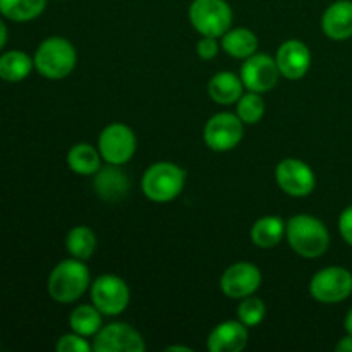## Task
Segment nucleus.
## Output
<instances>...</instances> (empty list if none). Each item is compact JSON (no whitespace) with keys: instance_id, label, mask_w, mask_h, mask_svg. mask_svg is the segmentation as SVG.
<instances>
[{"instance_id":"f257e3e1","label":"nucleus","mask_w":352,"mask_h":352,"mask_svg":"<svg viewBox=\"0 0 352 352\" xmlns=\"http://www.w3.org/2000/svg\"><path fill=\"white\" fill-rule=\"evenodd\" d=\"M285 236L292 250L308 260L322 256L330 246V234L325 223L306 213L289 219Z\"/></svg>"},{"instance_id":"f03ea898","label":"nucleus","mask_w":352,"mask_h":352,"mask_svg":"<svg viewBox=\"0 0 352 352\" xmlns=\"http://www.w3.org/2000/svg\"><path fill=\"white\" fill-rule=\"evenodd\" d=\"M89 285V270L82 260H64L48 277V294L54 301L69 305L81 298Z\"/></svg>"},{"instance_id":"7ed1b4c3","label":"nucleus","mask_w":352,"mask_h":352,"mask_svg":"<svg viewBox=\"0 0 352 352\" xmlns=\"http://www.w3.org/2000/svg\"><path fill=\"white\" fill-rule=\"evenodd\" d=\"M33 62L36 71L43 78L57 81L71 74L78 62V54L74 45L69 40L62 36H52L41 41L34 52Z\"/></svg>"},{"instance_id":"20e7f679","label":"nucleus","mask_w":352,"mask_h":352,"mask_svg":"<svg viewBox=\"0 0 352 352\" xmlns=\"http://www.w3.org/2000/svg\"><path fill=\"white\" fill-rule=\"evenodd\" d=\"M186 182V172L170 162H158L146 168L141 188L144 196L155 203H168L181 195Z\"/></svg>"},{"instance_id":"39448f33","label":"nucleus","mask_w":352,"mask_h":352,"mask_svg":"<svg viewBox=\"0 0 352 352\" xmlns=\"http://www.w3.org/2000/svg\"><path fill=\"white\" fill-rule=\"evenodd\" d=\"M189 21L203 36L219 38L230 30L232 9L226 0H195L189 6Z\"/></svg>"},{"instance_id":"423d86ee","label":"nucleus","mask_w":352,"mask_h":352,"mask_svg":"<svg viewBox=\"0 0 352 352\" xmlns=\"http://www.w3.org/2000/svg\"><path fill=\"white\" fill-rule=\"evenodd\" d=\"M309 294L323 305H337L352 294V274L344 267H327L309 282Z\"/></svg>"},{"instance_id":"0eeeda50","label":"nucleus","mask_w":352,"mask_h":352,"mask_svg":"<svg viewBox=\"0 0 352 352\" xmlns=\"http://www.w3.org/2000/svg\"><path fill=\"white\" fill-rule=\"evenodd\" d=\"M98 151L107 164L124 165L136 153V136L126 124H110L98 138Z\"/></svg>"},{"instance_id":"6e6552de","label":"nucleus","mask_w":352,"mask_h":352,"mask_svg":"<svg viewBox=\"0 0 352 352\" xmlns=\"http://www.w3.org/2000/svg\"><path fill=\"white\" fill-rule=\"evenodd\" d=\"M91 301L103 315L117 316L129 305V287L117 275H100L91 284Z\"/></svg>"},{"instance_id":"1a4fd4ad","label":"nucleus","mask_w":352,"mask_h":352,"mask_svg":"<svg viewBox=\"0 0 352 352\" xmlns=\"http://www.w3.org/2000/svg\"><path fill=\"white\" fill-rule=\"evenodd\" d=\"M244 134V122L229 112L215 113L205 124L203 138L213 151L234 150L241 143Z\"/></svg>"},{"instance_id":"9d476101","label":"nucleus","mask_w":352,"mask_h":352,"mask_svg":"<svg viewBox=\"0 0 352 352\" xmlns=\"http://www.w3.org/2000/svg\"><path fill=\"white\" fill-rule=\"evenodd\" d=\"M277 184L284 192L294 198H302L315 191L316 177L308 164L298 158H285L275 170Z\"/></svg>"},{"instance_id":"9b49d317","label":"nucleus","mask_w":352,"mask_h":352,"mask_svg":"<svg viewBox=\"0 0 352 352\" xmlns=\"http://www.w3.org/2000/svg\"><path fill=\"white\" fill-rule=\"evenodd\" d=\"M93 349L96 352H143L144 340L133 327L126 323H110L98 330Z\"/></svg>"},{"instance_id":"f8f14e48","label":"nucleus","mask_w":352,"mask_h":352,"mask_svg":"<svg viewBox=\"0 0 352 352\" xmlns=\"http://www.w3.org/2000/svg\"><path fill=\"white\" fill-rule=\"evenodd\" d=\"M261 285V272L256 265L239 261L227 268L220 278V287L227 298L243 299L253 296Z\"/></svg>"},{"instance_id":"ddd939ff","label":"nucleus","mask_w":352,"mask_h":352,"mask_svg":"<svg viewBox=\"0 0 352 352\" xmlns=\"http://www.w3.org/2000/svg\"><path fill=\"white\" fill-rule=\"evenodd\" d=\"M277 60L265 54H253L241 67V79L246 89L254 93H267L278 82Z\"/></svg>"},{"instance_id":"4468645a","label":"nucleus","mask_w":352,"mask_h":352,"mask_svg":"<svg viewBox=\"0 0 352 352\" xmlns=\"http://www.w3.org/2000/svg\"><path fill=\"white\" fill-rule=\"evenodd\" d=\"M278 65V71L284 78L291 81L305 78L306 72L311 65V52L306 47V43L299 40H287L280 45L275 57Z\"/></svg>"},{"instance_id":"2eb2a0df","label":"nucleus","mask_w":352,"mask_h":352,"mask_svg":"<svg viewBox=\"0 0 352 352\" xmlns=\"http://www.w3.org/2000/svg\"><path fill=\"white\" fill-rule=\"evenodd\" d=\"M93 188H95L96 195L102 199L110 203L120 201L127 196L131 188L129 177L124 174L119 168V165L109 164V167L100 168L95 174V181H93Z\"/></svg>"},{"instance_id":"dca6fc26","label":"nucleus","mask_w":352,"mask_h":352,"mask_svg":"<svg viewBox=\"0 0 352 352\" xmlns=\"http://www.w3.org/2000/svg\"><path fill=\"white\" fill-rule=\"evenodd\" d=\"M248 327L241 322H223L212 330L208 349L212 352H241L248 346Z\"/></svg>"},{"instance_id":"f3484780","label":"nucleus","mask_w":352,"mask_h":352,"mask_svg":"<svg viewBox=\"0 0 352 352\" xmlns=\"http://www.w3.org/2000/svg\"><path fill=\"white\" fill-rule=\"evenodd\" d=\"M322 30L330 40L352 38V0H337L323 12Z\"/></svg>"},{"instance_id":"a211bd4d","label":"nucleus","mask_w":352,"mask_h":352,"mask_svg":"<svg viewBox=\"0 0 352 352\" xmlns=\"http://www.w3.org/2000/svg\"><path fill=\"white\" fill-rule=\"evenodd\" d=\"M244 82L243 79L237 78L234 72H219L213 76L208 82V93L213 102L220 105H230L236 103L243 96Z\"/></svg>"},{"instance_id":"6ab92c4d","label":"nucleus","mask_w":352,"mask_h":352,"mask_svg":"<svg viewBox=\"0 0 352 352\" xmlns=\"http://www.w3.org/2000/svg\"><path fill=\"white\" fill-rule=\"evenodd\" d=\"M285 236V223L280 217L267 215L256 220L251 229V239L258 248L263 250H270V248L277 246Z\"/></svg>"},{"instance_id":"aec40b11","label":"nucleus","mask_w":352,"mask_h":352,"mask_svg":"<svg viewBox=\"0 0 352 352\" xmlns=\"http://www.w3.org/2000/svg\"><path fill=\"white\" fill-rule=\"evenodd\" d=\"M222 48L234 58H248L258 50L256 34L246 28L229 30L222 36Z\"/></svg>"},{"instance_id":"412c9836","label":"nucleus","mask_w":352,"mask_h":352,"mask_svg":"<svg viewBox=\"0 0 352 352\" xmlns=\"http://www.w3.org/2000/svg\"><path fill=\"white\" fill-rule=\"evenodd\" d=\"M33 67V58L21 50H9L0 55V79L7 82L23 81Z\"/></svg>"},{"instance_id":"4be33fe9","label":"nucleus","mask_w":352,"mask_h":352,"mask_svg":"<svg viewBox=\"0 0 352 352\" xmlns=\"http://www.w3.org/2000/svg\"><path fill=\"white\" fill-rule=\"evenodd\" d=\"M102 155L95 146L88 143H78L69 150L67 165L79 175H93L100 170Z\"/></svg>"},{"instance_id":"5701e85b","label":"nucleus","mask_w":352,"mask_h":352,"mask_svg":"<svg viewBox=\"0 0 352 352\" xmlns=\"http://www.w3.org/2000/svg\"><path fill=\"white\" fill-rule=\"evenodd\" d=\"M47 0H0V14L16 23L36 19L45 10Z\"/></svg>"},{"instance_id":"b1692460","label":"nucleus","mask_w":352,"mask_h":352,"mask_svg":"<svg viewBox=\"0 0 352 352\" xmlns=\"http://www.w3.org/2000/svg\"><path fill=\"white\" fill-rule=\"evenodd\" d=\"M69 325H71L72 332L82 337L96 336L98 330L102 329V311L95 305H81L71 313Z\"/></svg>"},{"instance_id":"393cba45","label":"nucleus","mask_w":352,"mask_h":352,"mask_svg":"<svg viewBox=\"0 0 352 352\" xmlns=\"http://www.w3.org/2000/svg\"><path fill=\"white\" fill-rule=\"evenodd\" d=\"M65 248L78 260H88L96 250V236L89 227L78 226L69 230L65 237Z\"/></svg>"},{"instance_id":"a878e982","label":"nucleus","mask_w":352,"mask_h":352,"mask_svg":"<svg viewBox=\"0 0 352 352\" xmlns=\"http://www.w3.org/2000/svg\"><path fill=\"white\" fill-rule=\"evenodd\" d=\"M265 116V102L261 93L250 91L237 100V117L244 124H256Z\"/></svg>"},{"instance_id":"bb28decb","label":"nucleus","mask_w":352,"mask_h":352,"mask_svg":"<svg viewBox=\"0 0 352 352\" xmlns=\"http://www.w3.org/2000/svg\"><path fill=\"white\" fill-rule=\"evenodd\" d=\"M265 315H267V308H265V302L260 298H254V296H248L243 298L239 308H237V316H239V322L244 323L246 327H256L263 322Z\"/></svg>"},{"instance_id":"cd10ccee","label":"nucleus","mask_w":352,"mask_h":352,"mask_svg":"<svg viewBox=\"0 0 352 352\" xmlns=\"http://www.w3.org/2000/svg\"><path fill=\"white\" fill-rule=\"evenodd\" d=\"M55 349L58 352H89L93 349V346H89L88 340L85 339L79 333H65L58 339Z\"/></svg>"},{"instance_id":"c85d7f7f","label":"nucleus","mask_w":352,"mask_h":352,"mask_svg":"<svg viewBox=\"0 0 352 352\" xmlns=\"http://www.w3.org/2000/svg\"><path fill=\"white\" fill-rule=\"evenodd\" d=\"M196 52H198V55L203 58V60H212V58H215L217 54H219V43H217V38L203 36L201 40L198 41Z\"/></svg>"},{"instance_id":"c756f323","label":"nucleus","mask_w":352,"mask_h":352,"mask_svg":"<svg viewBox=\"0 0 352 352\" xmlns=\"http://www.w3.org/2000/svg\"><path fill=\"white\" fill-rule=\"evenodd\" d=\"M339 232L342 239L352 248V205L347 206L339 217Z\"/></svg>"},{"instance_id":"7c9ffc66","label":"nucleus","mask_w":352,"mask_h":352,"mask_svg":"<svg viewBox=\"0 0 352 352\" xmlns=\"http://www.w3.org/2000/svg\"><path fill=\"white\" fill-rule=\"evenodd\" d=\"M336 351L337 352H352V336L351 333H347L346 337H342V339L337 342Z\"/></svg>"},{"instance_id":"2f4dec72","label":"nucleus","mask_w":352,"mask_h":352,"mask_svg":"<svg viewBox=\"0 0 352 352\" xmlns=\"http://www.w3.org/2000/svg\"><path fill=\"white\" fill-rule=\"evenodd\" d=\"M7 26H6V23H3L2 19H0V50H2L3 47H6V43H7Z\"/></svg>"},{"instance_id":"473e14b6","label":"nucleus","mask_w":352,"mask_h":352,"mask_svg":"<svg viewBox=\"0 0 352 352\" xmlns=\"http://www.w3.org/2000/svg\"><path fill=\"white\" fill-rule=\"evenodd\" d=\"M344 327H346V332L351 333V336H352V308L349 309V313H347L346 322H344Z\"/></svg>"},{"instance_id":"72a5a7b5","label":"nucleus","mask_w":352,"mask_h":352,"mask_svg":"<svg viewBox=\"0 0 352 352\" xmlns=\"http://www.w3.org/2000/svg\"><path fill=\"white\" fill-rule=\"evenodd\" d=\"M165 351H184V352H192V349H189V347H182V346H170L167 347Z\"/></svg>"}]
</instances>
